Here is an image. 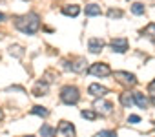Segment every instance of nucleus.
<instances>
[{
	"mask_svg": "<svg viewBox=\"0 0 155 137\" xmlns=\"http://www.w3.org/2000/svg\"><path fill=\"white\" fill-rule=\"evenodd\" d=\"M15 28L18 31H22V33H26V35H33L40 28V18L35 13H28V15L17 17L15 18Z\"/></svg>",
	"mask_w": 155,
	"mask_h": 137,
	"instance_id": "obj_1",
	"label": "nucleus"
},
{
	"mask_svg": "<svg viewBox=\"0 0 155 137\" xmlns=\"http://www.w3.org/2000/svg\"><path fill=\"white\" fill-rule=\"evenodd\" d=\"M60 99H62V102L64 104H77L79 102V99H81V93H79V90H77L75 86H64L62 90H60Z\"/></svg>",
	"mask_w": 155,
	"mask_h": 137,
	"instance_id": "obj_2",
	"label": "nucleus"
},
{
	"mask_svg": "<svg viewBox=\"0 0 155 137\" xmlns=\"http://www.w3.org/2000/svg\"><path fill=\"white\" fill-rule=\"evenodd\" d=\"M88 72H90L91 75H95V77H108V75L111 73L110 66L104 64V62H95V64H91Z\"/></svg>",
	"mask_w": 155,
	"mask_h": 137,
	"instance_id": "obj_3",
	"label": "nucleus"
},
{
	"mask_svg": "<svg viewBox=\"0 0 155 137\" xmlns=\"http://www.w3.org/2000/svg\"><path fill=\"white\" fill-rule=\"evenodd\" d=\"M55 133H57L58 137H75V128H73L71 122L60 121V124H58V128L55 130Z\"/></svg>",
	"mask_w": 155,
	"mask_h": 137,
	"instance_id": "obj_4",
	"label": "nucleus"
},
{
	"mask_svg": "<svg viewBox=\"0 0 155 137\" xmlns=\"http://www.w3.org/2000/svg\"><path fill=\"white\" fill-rule=\"evenodd\" d=\"M113 75H115V79H117L120 84H124V86H135V84H137V79H135L133 73H128V72H115Z\"/></svg>",
	"mask_w": 155,
	"mask_h": 137,
	"instance_id": "obj_5",
	"label": "nucleus"
},
{
	"mask_svg": "<svg viewBox=\"0 0 155 137\" xmlns=\"http://www.w3.org/2000/svg\"><path fill=\"white\" fill-rule=\"evenodd\" d=\"M93 108H95L93 112H95V113H101V115H110V113L113 112V106H111V102H108V101H102V99L95 101Z\"/></svg>",
	"mask_w": 155,
	"mask_h": 137,
	"instance_id": "obj_6",
	"label": "nucleus"
},
{
	"mask_svg": "<svg viewBox=\"0 0 155 137\" xmlns=\"http://www.w3.org/2000/svg\"><path fill=\"white\" fill-rule=\"evenodd\" d=\"M128 48H130V42H128V38H124V37H119V38H113V40H111V49L117 51V53H124Z\"/></svg>",
	"mask_w": 155,
	"mask_h": 137,
	"instance_id": "obj_7",
	"label": "nucleus"
},
{
	"mask_svg": "<svg viewBox=\"0 0 155 137\" xmlns=\"http://www.w3.org/2000/svg\"><path fill=\"white\" fill-rule=\"evenodd\" d=\"M133 95V104H137L139 108H148L150 106V101H148V97L144 95V93H140V92H135V93H131Z\"/></svg>",
	"mask_w": 155,
	"mask_h": 137,
	"instance_id": "obj_8",
	"label": "nucleus"
},
{
	"mask_svg": "<svg viewBox=\"0 0 155 137\" xmlns=\"http://www.w3.org/2000/svg\"><path fill=\"white\" fill-rule=\"evenodd\" d=\"M88 93L93 95V97H104L108 93V88L106 86H101V84H91L88 88Z\"/></svg>",
	"mask_w": 155,
	"mask_h": 137,
	"instance_id": "obj_9",
	"label": "nucleus"
},
{
	"mask_svg": "<svg viewBox=\"0 0 155 137\" xmlns=\"http://www.w3.org/2000/svg\"><path fill=\"white\" fill-rule=\"evenodd\" d=\"M86 64H88V60H86L84 57L77 58L75 62H71V72H75V73H81V72H84V70H86Z\"/></svg>",
	"mask_w": 155,
	"mask_h": 137,
	"instance_id": "obj_10",
	"label": "nucleus"
},
{
	"mask_svg": "<svg viewBox=\"0 0 155 137\" xmlns=\"http://www.w3.org/2000/svg\"><path fill=\"white\" fill-rule=\"evenodd\" d=\"M88 46H90V51H91V53H99V51H102V48H104V40H102V38H90Z\"/></svg>",
	"mask_w": 155,
	"mask_h": 137,
	"instance_id": "obj_11",
	"label": "nucleus"
},
{
	"mask_svg": "<svg viewBox=\"0 0 155 137\" xmlns=\"http://www.w3.org/2000/svg\"><path fill=\"white\" fill-rule=\"evenodd\" d=\"M48 88H49V86H48V82H42V81H40V82H37V84H35V88H33V95L42 97V95H46V93H48Z\"/></svg>",
	"mask_w": 155,
	"mask_h": 137,
	"instance_id": "obj_12",
	"label": "nucleus"
},
{
	"mask_svg": "<svg viewBox=\"0 0 155 137\" xmlns=\"http://www.w3.org/2000/svg\"><path fill=\"white\" fill-rule=\"evenodd\" d=\"M62 13H64L66 17H77V15L81 13V8L75 6V4H69V6H64V8H62Z\"/></svg>",
	"mask_w": 155,
	"mask_h": 137,
	"instance_id": "obj_13",
	"label": "nucleus"
},
{
	"mask_svg": "<svg viewBox=\"0 0 155 137\" xmlns=\"http://www.w3.org/2000/svg\"><path fill=\"white\" fill-rule=\"evenodd\" d=\"M101 13H102L101 6H97V4H88V6H86V15H88V17H97V15H101Z\"/></svg>",
	"mask_w": 155,
	"mask_h": 137,
	"instance_id": "obj_14",
	"label": "nucleus"
},
{
	"mask_svg": "<svg viewBox=\"0 0 155 137\" xmlns=\"http://www.w3.org/2000/svg\"><path fill=\"white\" fill-rule=\"evenodd\" d=\"M142 35H144V37H148L150 40H153V42H155V22L148 24V26L142 29Z\"/></svg>",
	"mask_w": 155,
	"mask_h": 137,
	"instance_id": "obj_15",
	"label": "nucleus"
},
{
	"mask_svg": "<svg viewBox=\"0 0 155 137\" xmlns=\"http://www.w3.org/2000/svg\"><path fill=\"white\" fill-rule=\"evenodd\" d=\"M120 102H122V106H124V108L133 106V95H130V92L122 93V95H120Z\"/></svg>",
	"mask_w": 155,
	"mask_h": 137,
	"instance_id": "obj_16",
	"label": "nucleus"
},
{
	"mask_svg": "<svg viewBox=\"0 0 155 137\" xmlns=\"http://www.w3.org/2000/svg\"><path fill=\"white\" fill-rule=\"evenodd\" d=\"M40 135H42V137H55V128L49 126V124H42V128H40Z\"/></svg>",
	"mask_w": 155,
	"mask_h": 137,
	"instance_id": "obj_17",
	"label": "nucleus"
},
{
	"mask_svg": "<svg viewBox=\"0 0 155 137\" xmlns=\"http://www.w3.org/2000/svg\"><path fill=\"white\" fill-rule=\"evenodd\" d=\"M31 113L40 115V117H48V115H49V112H48L44 106H33V108H31Z\"/></svg>",
	"mask_w": 155,
	"mask_h": 137,
	"instance_id": "obj_18",
	"label": "nucleus"
},
{
	"mask_svg": "<svg viewBox=\"0 0 155 137\" xmlns=\"http://www.w3.org/2000/svg\"><path fill=\"white\" fill-rule=\"evenodd\" d=\"M131 13L133 15H144V4H133L131 6Z\"/></svg>",
	"mask_w": 155,
	"mask_h": 137,
	"instance_id": "obj_19",
	"label": "nucleus"
},
{
	"mask_svg": "<svg viewBox=\"0 0 155 137\" xmlns=\"http://www.w3.org/2000/svg\"><path fill=\"white\" fill-rule=\"evenodd\" d=\"M9 55L22 57V55H24V51H22V48H20V46H11V48H9Z\"/></svg>",
	"mask_w": 155,
	"mask_h": 137,
	"instance_id": "obj_20",
	"label": "nucleus"
},
{
	"mask_svg": "<svg viewBox=\"0 0 155 137\" xmlns=\"http://www.w3.org/2000/svg\"><path fill=\"white\" fill-rule=\"evenodd\" d=\"M81 115H82V117H84V119H90V121H93V119H95V117H97V113H95V112H93V110H84V112H82V113H81Z\"/></svg>",
	"mask_w": 155,
	"mask_h": 137,
	"instance_id": "obj_21",
	"label": "nucleus"
},
{
	"mask_svg": "<svg viewBox=\"0 0 155 137\" xmlns=\"http://www.w3.org/2000/svg\"><path fill=\"white\" fill-rule=\"evenodd\" d=\"M108 17H110V18H120V17H122V11H120V9H110V11H108Z\"/></svg>",
	"mask_w": 155,
	"mask_h": 137,
	"instance_id": "obj_22",
	"label": "nucleus"
},
{
	"mask_svg": "<svg viewBox=\"0 0 155 137\" xmlns=\"http://www.w3.org/2000/svg\"><path fill=\"white\" fill-rule=\"evenodd\" d=\"M148 93H150V97H151V101L155 102V79L150 82V86H148Z\"/></svg>",
	"mask_w": 155,
	"mask_h": 137,
	"instance_id": "obj_23",
	"label": "nucleus"
},
{
	"mask_svg": "<svg viewBox=\"0 0 155 137\" xmlns=\"http://www.w3.org/2000/svg\"><path fill=\"white\" fill-rule=\"evenodd\" d=\"M99 137H117V133H115L113 130H102V132L99 133Z\"/></svg>",
	"mask_w": 155,
	"mask_h": 137,
	"instance_id": "obj_24",
	"label": "nucleus"
},
{
	"mask_svg": "<svg viewBox=\"0 0 155 137\" xmlns=\"http://www.w3.org/2000/svg\"><path fill=\"white\" fill-rule=\"evenodd\" d=\"M128 122H131V124H137V122H140V119H139L137 115H130V119H128Z\"/></svg>",
	"mask_w": 155,
	"mask_h": 137,
	"instance_id": "obj_25",
	"label": "nucleus"
},
{
	"mask_svg": "<svg viewBox=\"0 0 155 137\" xmlns=\"http://www.w3.org/2000/svg\"><path fill=\"white\" fill-rule=\"evenodd\" d=\"M4 18H6V17H4V13H0V22H4Z\"/></svg>",
	"mask_w": 155,
	"mask_h": 137,
	"instance_id": "obj_26",
	"label": "nucleus"
},
{
	"mask_svg": "<svg viewBox=\"0 0 155 137\" xmlns=\"http://www.w3.org/2000/svg\"><path fill=\"white\" fill-rule=\"evenodd\" d=\"M2 117H4V112H2V108H0V121H2Z\"/></svg>",
	"mask_w": 155,
	"mask_h": 137,
	"instance_id": "obj_27",
	"label": "nucleus"
},
{
	"mask_svg": "<svg viewBox=\"0 0 155 137\" xmlns=\"http://www.w3.org/2000/svg\"><path fill=\"white\" fill-rule=\"evenodd\" d=\"M28 137H31V135H28Z\"/></svg>",
	"mask_w": 155,
	"mask_h": 137,
	"instance_id": "obj_28",
	"label": "nucleus"
}]
</instances>
